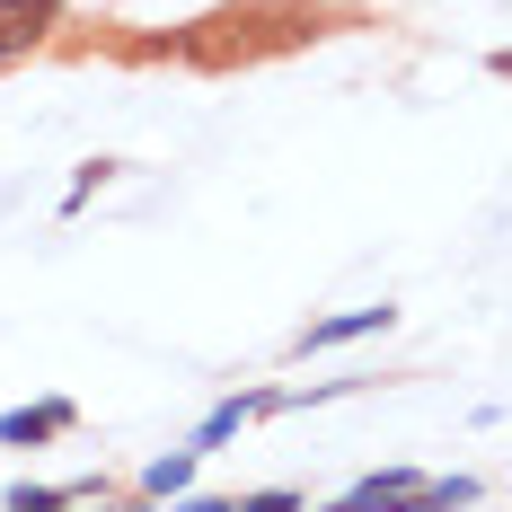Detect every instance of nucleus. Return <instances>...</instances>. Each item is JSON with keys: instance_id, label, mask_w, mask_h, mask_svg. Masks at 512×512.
I'll use <instances>...</instances> for the list:
<instances>
[{"instance_id": "7ed1b4c3", "label": "nucleus", "mask_w": 512, "mask_h": 512, "mask_svg": "<svg viewBox=\"0 0 512 512\" xmlns=\"http://www.w3.org/2000/svg\"><path fill=\"white\" fill-rule=\"evenodd\" d=\"M362 327H389V309H345V318H327V327H309V345H345Z\"/></svg>"}, {"instance_id": "f03ea898", "label": "nucleus", "mask_w": 512, "mask_h": 512, "mask_svg": "<svg viewBox=\"0 0 512 512\" xmlns=\"http://www.w3.org/2000/svg\"><path fill=\"white\" fill-rule=\"evenodd\" d=\"M71 424V407H45V415H0V442H45V433H62Z\"/></svg>"}, {"instance_id": "f257e3e1", "label": "nucleus", "mask_w": 512, "mask_h": 512, "mask_svg": "<svg viewBox=\"0 0 512 512\" xmlns=\"http://www.w3.org/2000/svg\"><path fill=\"white\" fill-rule=\"evenodd\" d=\"M62 18V0H0V62L27 45H45V27Z\"/></svg>"}]
</instances>
